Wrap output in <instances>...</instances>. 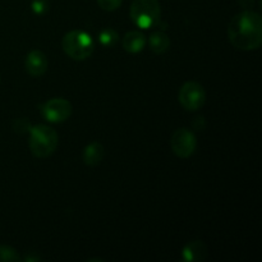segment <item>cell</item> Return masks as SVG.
<instances>
[{"label":"cell","mask_w":262,"mask_h":262,"mask_svg":"<svg viewBox=\"0 0 262 262\" xmlns=\"http://www.w3.org/2000/svg\"><path fill=\"white\" fill-rule=\"evenodd\" d=\"M230 43L238 50H256L262 43V18L253 10H245L232 18L228 26Z\"/></svg>","instance_id":"6da1fadb"},{"label":"cell","mask_w":262,"mask_h":262,"mask_svg":"<svg viewBox=\"0 0 262 262\" xmlns=\"http://www.w3.org/2000/svg\"><path fill=\"white\" fill-rule=\"evenodd\" d=\"M59 143V136L51 127L45 124L35 125L30 129L28 146L36 158H48L56 150Z\"/></svg>","instance_id":"7a4b0ae2"},{"label":"cell","mask_w":262,"mask_h":262,"mask_svg":"<svg viewBox=\"0 0 262 262\" xmlns=\"http://www.w3.org/2000/svg\"><path fill=\"white\" fill-rule=\"evenodd\" d=\"M61 46L69 58L78 61L89 59L95 50V42L91 35L81 30L66 33L61 41Z\"/></svg>","instance_id":"3957f363"},{"label":"cell","mask_w":262,"mask_h":262,"mask_svg":"<svg viewBox=\"0 0 262 262\" xmlns=\"http://www.w3.org/2000/svg\"><path fill=\"white\" fill-rule=\"evenodd\" d=\"M129 15L136 26L147 30L160 22V3L159 0H133L129 8Z\"/></svg>","instance_id":"277c9868"},{"label":"cell","mask_w":262,"mask_h":262,"mask_svg":"<svg viewBox=\"0 0 262 262\" xmlns=\"http://www.w3.org/2000/svg\"><path fill=\"white\" fill-rule=\"evenodd\" d=\"M178 100L184 109L194 112L204 106L206 101V92L199 82L189 81L186 82L179 90Z\"/></svg>","instance_id":"5b68a950"},{"label":"cell","mask_w":262,"mask_h":262,"mask_svg":"<svg viewBox=\"0 0 262 262\" xmlns=\"http://www.w3.org/2000/svg\"><path fill=\"white\" fill-rule=\"evenodd\" d=\"M170 147L178 158H189V156L193 155L197 148L196 136L192 130L187 129V128H179L171 136Z\"/></svg>","instance_id":"8992f818"},{"label":"cell","mask_w":262,"mask_h":262,"mask_svg":"<svg viewBox=\"0 0 262 262\" xmlns=\"http://www.w3.org/2000/svg\"><path fill=\"white\" fill-rule=\"evenodd\" d=\"M42 115L50 123H63L72 115V105L68 100L55 97L46 101L42 106Z\"/></svg>","instance_id":"52a82bcc"},{"label":"cell","mask_w":262,"mask_h":262,"mask_svg":"<svg viewBox=\"0 0 262 262\" xmlns=\"http://www.w3.org/2000/svg\"><path fill=\"white\" fill-rule=\"evenodd\" d=\"M25 68L31 77H41L48 71V58L41 50L30 51L26 56Z\"/></svg>","instance_id":"ba28073f"},{"label":"cell","mask_w":262,"mask_h":262,"mask_svg":"<svg viewBox=\"0 0 262 262\" xmlns=\"http://www.w3.org/2000/svg\"><path fill=\"white\" fill-rule=\"evenodd\" d=\"M122 45L125 51L130 54H137L146 46V37L140 31H129L124 35Z\"/></svg>","instance_id":"9c48e42d"},{"label":"cell","mask_w":262,"mask_h":262,"mask_svg":"<svg viewBox=\"0 0 262 262\" xmlns=\"http://www.w3.org/2000/svg\"><path fill=\"white\" fill-rule=\"evenodd\" d=\"M182 256L187 262L204 261L207 257V247L202 241H193L183 248Z\"/></svg>","instance_id":"30bf717a"},{"label":"cell","mask_w":262,"mask_h":262,"mask_svg":"<svg viewBox=\"0 0 262 262\" xmlns=\"http://www.w3.org/2000/svg\"><path fill=\"white\" fill-rule=\"evenodd\" d=\"M104 146L99 142H92L83 150V163L89 166H96L104 159Z\"/></svg>","instance_id":"8fae6325"},{"label":"cell","mask_w":262,"mask_h":262,"mask_svg":"<svg viewBox=\"0 0 262 262\" xmlns=\"http://www.w3.org/2000/svg\"><path fill=\"white\" fill-rule=\"evenodd\" d=\"M150 48L155 54H163L168 51L170 48V38L163 31L151 33L150 36Z\"/></svg>","instance_id":"7c38bea8"},{"label":"cell","mask_w":262,"mask_h":262,"mask_svg":"<svg viewBox=\"0 0 262 262\" xmlns=\"http://www.w3.org/2000/svg\"><path fill=\"white\" fill-rule=\"evenodd\" d=\"M22 258L18 255L17 250L9 246H0V262H17Z\"/></svg>","instance_id":"4fadbf2b"},{"label":"cell","mask_w":262,"mask_h":262,"mask_svg":"<svg viewBox=\"0 0 262 262\" xmlns=\"http://www.w3.org/2000/svg\"><path fill=\"white\" fill-rule=\"evenodd\" d=\"M118 37H119L118 33L114 30H112V28L102 30L99 35V40L101 42V45L109 46V48H112V46H114L117 43Z\"/></svg>","instance_id":"5bb4252c"},{"label":"cell","mask_w":262,"mask_h":262,"mask_svg":"<svg viewBox=\"0 0 262 262\" xmlns=\"http://www.w3.org/2000/svg\"><path fill=\"white\" fill-rule=\"evenodd\" d=\"M123 0H97V4L106 12H113L122 5Z\"/></svg>","instance_id":"9a60e30c"}]
</instances>
